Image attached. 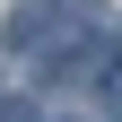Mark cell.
<instances>
[{"mask_svg":"<svg viewBox=\"0 0 122 122\" xmlns=\"http://www.w3.org/2000/svg\"><path fill=\"white\" fill-rule=\"evenodd\" d=\"M61 26H70V0H18L9 26H0V44H9V52H52Z\"/></svg>","mask_w":122,"mask_h":122,"instance_id":"1","label":"cell"},{"mask_svg":"<svg viewBox=\"0 0 122 122\" xmlns=\"http://www.w3.org/2000/svg\"><path fill=\"white\" fill-rule=\"evenodd\" d=\"M0 122H44V113H35L26 96H0Z\"/></svg>","mask_w":122,"mask_h":122,"instance_id":"2","label":"cell"}]
</instances>
